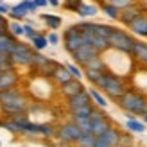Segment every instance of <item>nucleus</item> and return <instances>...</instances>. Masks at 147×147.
<instances>
[{"label":"nucleus","mask_w":147,"mask_h":147,"mask_svg":"<svg viewBox=\"0 0 147 147\" xmlns=\"http://www.w3.org/2000/svg\"><path fill=\"white\" fill-rule=\"evenodd\" d=\"M95 86H99V90H102L111 99H120L122 95L127 92L126 83L113 72H102L99 81L95 83Z\"/></svg>","instance_id":"nucleus-1"},{"label":"nucleus","mask_w":147,"mask_h":147,"mask_svg":"<svg viewBox=\"0 0 147 147\" xmlns=\"http://www.w3.org/2000/svg\"><path fill=\"white\" fill-rule=\"evenodd\" d=\"M119 104L131 115H145L147 113V99L142 93H136V92H126L119 99Z\"/></svg>","instance_id":"nucleus-2"},{"label":"nucleus","mask_w":147,"mask_h":147,"mask_svg":"<svg viewBox=\"0 0 147 147\" xmlns=\"http://www.w3.org/2000/svg\"><path fill=\"white\" fill-rule=\"evenodd\" d=\"M135 38L131 34H127L126 31H120V29H113V32L109 34L108 43L109 47L119 50L122 54H131L133 52V47H135Z\"/></svg>","instance_id":"nucleus-3"},{"label":"nucleus","mask_w":147,"mask_h":147,"mask_svg":"<svg viewBox=\"0 0 147 147\" xmlns=\"http://www.w3.org/2000/svg\"><path fill=\"white\" fill-rule=\"evenodd\" d=\"M81 29V32L84 34V38H86V43L88 45H92L97 52H104V50L109 49V43L108 40L104 38H100V36L95 32V29H93V24H88V22H84V24H79L77 25Z\"/></svg>","instance_id":"nucleus-4"},{"label":"nucleus","mask_w":147,"mask_h":147,"mask_svg":"<svg viewBox=\"0 0 147 147\" xmlns=\"http://www.w3.org/2000/svg\"><path fill=\"white\" fill-rule=\"evenodd\" d=\"M63 40H65V49H67V52L74 54L79 47H83V45H88L86 43V38H84V34L81 32V29L77 25H74L70 29H67L63 34Z\"/></svg>","instance_id":"nucleus-5"},{"label":"nucleus","mask_w":147,"mask_h":147,"mask_svg":"<svg viewBox=\"0 0 147 147\" xmlns=\"http://www.w3.org/2000/svg\"><path fill=\"white\" fill-rule=\"evenodd\" d=\"M32 49L25 45V43H16L14 49L11 50V59L14 65H20V67H31V59H32Z\"/></svg>","instance_id":"nucleus-6"},{"label":"nucleus","mask_w":147,"mask_h":147,"mask_svg":"<svg viewBox=\"0 0 147 147\" xmlns=\"http://www.w3.org/2000/svg\"><path fill=\"white\" fill-rule=\"evenodd\" d=\"M56 135L61 142H77L79 138L83 136V131L77 127V124L68 122V124H63L61 127H57Z\"/></svg>","instance_id":"nucleus-7"},{"label":"nucleus","mask_w":147,"mask_h":147,"mask_svg":"<svg viewBox=\"0 0 147 147\" xmlns=\"http://www.w3.org/2000/svg\"><path fill=\"white\" fill-rule=\"evenodd\" d=\"M31 67L36 68V70H40V72H43V74H47V76H54V68L57 67V65L52 59L45 57L43 54L34 52L32 54V59H31Z\"/></svg>","instance_id":"nucleus-8"},{"label":"nucleus","mask_w":147,"mask_h":147,"mask_svg":"<svg viewBox=\"0 0 147 147\" xmlns=\"http://www.w3.org/2000/svg\"><path fill=\"white\" fill-rule=\"evenodd\" d=\"M90 120H92V135H93V136H100V135H104L108 129H111V124H109V120H108L100 111H97V109L92 113Z\"/></svg>","instance_id":"nucleus-9"},{"label":"nucleus","mask_w":147,"mask_h":147,"mask_svg":"<svg viewBox=\"0 0 147 147\" xmlns=\"http://www.w3.org/2000/svg\"><path fill=\"white\" fill-rule=\"evenodd\" d=\"M0 108H2V111H4V113H7V115L25 113V109H27V100H25L24 95H18V97H14L13 100L0 104Z\"/></svg>","instance_id":"nucleus-10"},{"label":"nucleus","mask_w":147,"mask_h":147,"mask_svg":"<svg viewBox=\"0 0 147 147\" xmlns=\"http://www.w3.org/2000/svg\"><path fill=\"white\" fill-rule=\"evenodd\" d=\"M97 56H99V52L92 45H83V47H79L76 52L72 54L74 61H76L77 65H81V67H84L88 61H92L93 57H97Z\"/></svg>","instance_id":"nucleus-11"},{"label":"nucleus","mask_w":147,"mask_h":147,"mask_svg":"<svg viewBox=\"0 0 147 147\" xmlns=\"http://www.w3.org/2000/svg\"><path fill=\"white\" fill-rule=\"evenodd\" d=\"M140 14H142V7L138 4H133V5H129V7H126V9L120 11L119 20L122 22V24H126V25H131L138 16H140Z\"/></svg>","instance_id":"nucleus-12"},{"label":"nucleus","mask_w":147,"mask_h":147,"mask_svg":"<svg viewBox=\"0 0 147 147\" xmlns=\"http://www.w3.org/2000/svg\"><path fill=\"white\" fill-rule=\"evenodd\" d=\"M61 92H63V95H67V97L70 99V97H74V95L84 92V86H83V83H81L79 79H72V81H68V83L61 84Z\"/></svg>","instance_id":"nucleus-13"},{"label":"nucleus","mask_w":147,"mask_h":147,"mask_svg":"<svg viewBox=\"0 0 147 147\" xmlns=\"http://www.w3.org/2000/svg\"><path fill=\"white\" fill-rule=\"evenodd\" d=\"M18 83V76L14 74V70H7L0 74V92L2 90H9V88H14Z\"/></svg>","instance_id":"nucleus-14"},{"label":"nucleus","mask_w":147,"mask_h":147,"mask_svg":"<svg viewBox=\"0 0 147 147\" xmlns=\"http://www.w3.org/2000/svg\"><path fill=\"white\" fill-rule=\"evenodd\" d=\"M86 104H92V97H90V93H88L86 90L68 99V109L70 111L76 109V108H79V106H86Z\"/></svg>","instance_id":"nucleus-15"},{"label":"nucleus","mask_w":147,"mask_h":147,"mask_svg":"<svg viewBox=\"0 0 147 147\" xmlns=\"http://www.w3.org/2000/svg\"><path fill=\"white\" fill-rule=\"evenodd\" d=\"M16 38L11 32H4L0 34V54H11V50L16 45Z\"/></svg>","instance_id":"nucleus-16"},{"label":"nucleus","mask_w":147,"mask_h":147,"mask_svg":"<svg viewBox=\"0 0 147 147\" xmlns=\"http://www.w3.org/2000/svg\"><path fill=\"white\" fill-rule=\"evenodd\" d=\"M131 56H133L140 65L147 67V43L135 41V47H133V52H131Z\"/></svg>","instance_id":"nucleus-17"},{"label":"nucleus","mask_w":147,"mask_h":147,"mask_svg":"<svg viewBox=\"0 0 147 147\" xmlns=\"http://www.w3.org/2000/svg\"><path fill=\"white\" fill-rule=\"evenodd\" d=\"M129 29L135 34L142 36V38H147V14H140V16L129 25Z\"/></svg>","instance_id":"nucleus-18"},{"label":"nucleus","mask_w":147,"mask_h":147,"mask_svg":"<svg viewBox=\"0 0 147 147\" xmlns=\"http://www.w3.org/2000/svg\"><path fill=\"white\" fill-rule=\"evenodd\" d=\"M59 84H65V83H68V81H72L74 77H72V74H70V70L67 68V65H57V67L54 68V76H52Z\"/></svg>","instance_id":"nucleus-19"},{"label":"nucleus","mask_w":147,"mask_h":147,"mask_svg":"<svg viewBox=\"0 0 147 147\" xmlns=\"http://www.w3.org/2000/svg\"><path fill=\"white\" fill-rule=\"evenodd\" d=\"M120 135H122V133H119L117 129L111 127V129H108L106 133L100 135V136H102V140H104L109 147H119V145H120Z\"/></svg>","instance_id":"nucleus-20"},{"label":"nucleus","mask_w":147,"mask_h":147,"mask_svg":"<svg viewBox=\"0 0 147 147\" xmlns=\"http://www.w3.org/2000/svg\"><path fill=\"white\" fill-rule=\"evenodd\" d=\"M72 122L77 124V127L83 131V133H92V120H90V117H76V115H72Z\"/></svg>","instance_id":"nucleus-21"},{"label":"nucleus","mask_w":147,"mask_h":147,"mask_svg":"<svg viewBox=\"0 0 147 147\" xmlns=\"http://www.w3.org/2000/svg\"><path fill=\"white\" fill-rule=\"evenodd\" d=\"M9 14H11L14 20H22V18H25L27 14H29V9H27V5H25V0H24V2H20L18 5L11 7Z\"/></svg>","instance_id":"nucleus-22"},{"label":"nucleus","mask_w":147,"mask_h":147,"mask_svg":"<svg viewBox=\"0 0 147 147\" xmlns=\"http://www.w3.org/2000/svg\"><path fill=\"white\" fill-rule=\"evenodd\" d=\"M84 70H97V72H106V63L102 61V57L97 56V57H93L92 61H88L84 65Z\"/></svg>","instance_id":"nucleus-23"},{"label":"nucleus","mask_w":147,"mask_h":147,"mask_svg":"<svg viewBox=\"0 0 147 147\" xmlns=\"http://www.w3.org/2000/svg\"><path fill=\"white\" fill-rule=\"evenodd\" d=\"M88 93H90L92 100H93V102H95V104H97L99 108H102V109L108 108V100H106V99L100 95V92H99V90H95V88H90V90H88Z\"/></svg>","instance_id":"nucleus-24"},{"label":"nucleus","mask_w":147,"mask_h":147,"mask_svg":"<svg viewBox=\"0 0 147 147\" xmlns=\"http://www.w3.org/2000/svg\"><path fill=\"white\" fill-rule=\"evenodd\" d=\"M126 129H129L131 133H144L145 131V122H140L136 119H129L126 122Z\"/></svg>","instance_id":"nucleus-25"},{"label":"nucleus","mask_w":147,"mask_h":147,"mask_svg":"<svg viewBox=\"0 0 147 147\" xmlns=\"http://www.w3.org/2000/svg\"><path fill=\"white\" fill-rule=\"evenodd\" d=\"M18 95H22L18 88H9V90H2V92H0V104L13 100L14 97H18Z\"/></svg>","instance_id":"nucleus-26"},{"label":"nucleus","mask_w":147,"mask_h":147,"mask_svg":"<svg viewBox=\"0 0 147 147\" xmlns=\"http://www.w3.org/2000/svg\"><path fill=\"white\" fill-rule=\"evenodd\" d=\"M97 13H99V7L93 5V4H83L77 11L79 16H95Z\"/></svg>","instance_id":"nucleus-27"},{"label":"nucleus","mask_w":147,"mask_h":147,"mask_svg":"<svg viewBox=\"0 0 147 147\" xmlns=\"http://www.w3.org/2000/svg\"><path fill=\"white\" fill-rule=\"evenodd\" d=\"M93 29H95V32H97L100 38L108 40V38H109V34L113 32V29H115V27H111V25H104V24H93Z\"/></svg>","instance_id":"nucleus-28"},{"label":"nucleus","mask_w":147,"mask_h":147,"mask_svg":"<svg viewBox=\"0 0 147 147\" xmlns=\"http://www.w3.org/2000/svg\"><path fill=\"white\" fill-rule=\"evenodd\" d=\"M41 18L49 25V29H59L61 27V18L59 16H54V14H41Z\"/></svg>","instance_id":"nucleus-29"},{"label":"nucleus","mask_w":147,"mask_h":147,"mask_svg":"<svg viewBox=\"0 0 147 147\" xmlns=\"http://www.w3.org/2000/svg\"><path fill=\"white\" fill-rule=\"evenodd\" d=\"M95 138L92 133H83V136L77 140V147H93L95 145Z\"/></svg>","instance_id":"nucleus-30"},{"label":"nucleus","mask_w":147,"mask_h":147,"mask_svg":"<svg viewBox=\"0 0 147 147\" xmlns=\"http://www.w3.org/2000/svg\"><path fill=\"white\" fill-rule=\"evenodd\" d=\"M95 111L93 109V106L92 104H86V106H79V108H76V109H72V115H76V117H92V113Z\"/></svg>","instance_id":"nucleus-31"},{"label":"nucleus","mask_w":147,"mask_h":147,"mask_svg":"<svg viewBox=\"0 0 147 147\" xmlns=\"http://www.w3.org/2000/svg\"><path fill=\"white\" fill-rule=\"evenodd\" d=\"M102 11H104V14L108 18H111V20H119V16H120V9H117L115 5L108 4V2L102 5Z\"/></svg>","instance_id":"nucleus-32"},{"label":"nucleus","mask_w":147,"mask_h":147,"mask_svg":"<svg viewBox=\"0 0 147 147\" xmlns=\"http://www.w3.org/2000/svg\"><path fill=\"white\" fill-rule=\"evenodd\" d=\"M31 41H32V47H34L36 52H40V50H43V49H45V47L49 45V40L45 38V36H41V34L34 36V38H32Z\"/></svg>","instance_id":"nucleus-33"},{"label":"nucleus","mask_w":147,"mask_h":147,"mask_svg":"<svg viewBox=\"0 0 147 147\" xmlns=\"http://www.w3.org/2000/svg\"><path fill=\"white\" fill-rule=\"evenodd\" d=\"M13 59L9 54H0V70L7 72V70H13Z\"/></svg>","instance_id":"nucleus-34"},{"label":"nucleus","mask_w":147,"mask_h":147,"mask_svg":"<svg viewBox=\"0 0 147 147\" xmlns=\"http://www.w3.org/2000/svg\"><path fill=\"white\" fill-rule=\"evenodd\" d=\"M7 31H9L14 38H18V36H24V25H20L18 22H11L9 27H7Z\"/></svg>","instance_id":"nucleus-35"},{"label":"nucleus","mask_w":147,"mask_h":147,"mask_svg":"<svg viewBox=\"0 0 147 147\" xmlns=\"http://www.w3.org/2000/svg\"><path fill=\"white\" fill-rule=\"evenodd\" d=\"M108 4L115 5L117 9H120V11H122V9H126V7L136 4V0H108Z\"/></svg>","instance_id":"nucleus-36"},{"label":"nucleus","mask_w":147,"mask_h":147,"mask_svg":"<svg viewBox=\"0 0 147 147\" xmlns=\"http://www.w3.org/2000/svg\"><path fill=\"white\" fill-rule=\"evenodd\" d=\"M100 74H102V72H97V70H84V76H86V79L90 81L92 84H95V83L99 81Z\"/></svg>","instance_id":"nucleus-37"},{"label":"nucleus","mask_w":147,"mask_h":147,"mask_svg":"<svg viewBox=\"0 0 147 147\" xmlns=\"http://www.w3.org/2000/svg\"><path fill=\"white\" fill-rule=\"evenodd\" d=\"M83 5V2L81 0H67V4H65V7H67L68 11H79V7Z\"/></svg>","instance_id":"nucleus-38"},{"label":"nucleus","mask_w":147,"mask_h":147,"mask_svg":"<svg viewBox=\"0 0 147 147\" xmlns=\"http://www.w3.org/2000/svg\"><path fill=\"white\" fill-rule=\"evenodd\" d=\"M67 68L70 70V74H72V77H74V79H81V77H83V72H81V68L76 67V65L68 63V65H67Z\"/></svg>","instance_id":"nucleus-39"},{"label":"nucleus","mask_w":147,"mask_h":147,"mask_svg":"<svg viewBox=\"0 0 147 147\" xmlns=\"http://www.w3.org/2000/svg\"><path fill=\"white\" fill-rule=\"evenodd\" d=\"M24 36H27L29 40H32L34 36H38V32H36V29H34L32 25H29V24H25V25H24Z\"/></svg>","instance_id":"nucleus-40"},{"label":"nucleus","mask_w":147,"mask_h":147,"mask_svg":"<svg viewBox=\"0 0 147 147\" xmlns=\"http://www.w3.org/2000/svg\"><path fill=\"white\" fill-rule=\"evenodd\" d=\"M7 27H9V24L5 22V18L0 14V34H4V32H7Z\"/></svg>","instance_id":"nucleus-41"},{"label":"nucleus","mask_w":147,"mask_h":147,"mask_svg":"<svg viewBox=\"0 0 147 147\" xmlns=\"http://www.w3.org/2000/svg\"><path fill=\"white\" fill-rule=\"evenodd\" d=\"M47 40H49V43H52V45H57V41H59V36H57L56 32H50V34L47 36Z\"/></svg>","instance_id":"nucleus-42"},{"label":"nucleus","mask_w":147,"mask_h":147,"mask_svg":"<svg viewBox=\"0 0 147 147\" xmlns=\"http://www.w3.org/2000/svg\"><path fill=\"white\" fill-rule=\"evenodd\" d=\"M34 4L38 7H45V5H49V0H34Z\"/></svg>","instance_id":"nucleus-43"},{"label":"nucleus","mask_w":147,"mask_h":147,"mask_svg":"<svg viewBox=\"0 0 147 147\" xmlns=\"http://www.w3.org/2000/svg\"><path fill=\"white\" fill-rule=\"evenodd\" d=\"M11 11V7H7L5 4H0V14H4V13H9Z\"/></svg>","instance_id":"nucleus-44"},{"label":"nucleus","mask_w":147,"mask_h":147,"mask_svg":"<svg viewBox=\"0 0 147 147\" xmlns=\"http://www.w3.org/2000/svg\"><path fill=\"white\" fill-rule=\"evenodd\" d=\"M49 4L54 5V7H57V5H59V0H49Z\"/></svg>","instance_id":"nucleus-45"},{"label":"nucleus","mask_w":147,"mask_h":147,"mask_svg":"<svg viewBox=\"0 0 147 147\" xmlns=\"http://www.w3.org/2000/svg\"><path fill=\"white\" fill-rule=\"evenodd\" d=\"M144 122H145V124H147V113H145V115H144Z\"/></svg>","instance_id":"nucleus-46"},{"label":"nucleus","mask_w":147,"mask_h":147,"mask_svg":"<svg viewBox=\"0 0 147 147\" xmlns=\"http://www.w3.org/2000/svg\"><path fill=\"white\" fill-rule=\"evenodd\" d=\"M0 4H2V0H0Z\"/></svg>","instance_id":"nucleus-47"},{"label":"nucleus","mask_w":147,"mask_h":147,"mask_svg":"<svg viewBox=\"0 0 147 147\" xmlns=\"http://www.w3.org/2000/svg\"><path fill=\"white\" fill-rule=\"evenodd\" d=\"M0 74H2V70H0Z\"/></svg>","instance_id":"nucleus-48"},{"label":"nucleus","mask_w":147,"mask_h":147,"mask_svg":"<svg viewBox=\"0 0 147 147\" xmlns=\"http://www.w3.org/2000/svg\"><path fill=\"white\" fill-rule=\"evenodd\" d=\"M119 147H120V145H119Z\"/></svg>","instance_id":"nucleus-49"}]
</instances>
